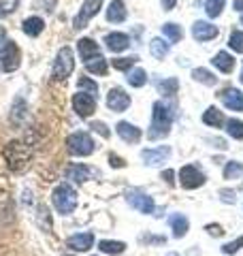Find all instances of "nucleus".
<instances>
[{
  "label": "nucleus",
  "mask_w": 243,
  "mask_h": 256,
  "mask_svg": "<svg viewBox=\"0 0 243 256\" xmlns=\"http://www.w3.org/2000/svg\"><path fill=\"white\" fill-rule=\"evenodd\" d=\"M205 173H202L200 169H196L194 164H186L180 169V184L186 188V190H196L200 186H205Z\"/></svg>",
  "instance_id": "obj_9"
},
{
  "label": "nucleus",
  "mask_w": 243,
  "mask_h": 256,
  "mask_svg": "<svg viewBox=\"0 0 243 256\" xmlns=\"http://www.w3.org/2000/svg\"><path fill=\"white\" fill-rule=\"evenodd\" d=\"M116 130L120 134V139L126 141V143H130V146H132V143H139L141 141V128H136L130 122H118Z\"/></svg>",
  "instance_id": "obj_18"
},
{
  "label": "nucleus",
  "mask_w": 243,
  "mask_h": 256,
  "mask_svg": "<svg viewBox=\"0 0 243 256\" xmlns=\"http://www.w3.org/2000/svg\"><path fill=\"white\" fill-rule=\"evenodd\" d=\"M241 248H243V237H239V239H234V242L222 246V252L224 254H234V252H239Z\"/></svg>",
  "instance_id": "obj_41"
},
{
  "label": "nucleus",
  "mask_w": 243,
  "mask_h": 256,
  "mask_svg": "<svg viewBox=\"0 0 243 256\" xmlns=\"http://www.w3.org/2000/svg\"><path fill=\"white\" fill-rule=\"evenodd\" d=\"M139 62V58H136V56H128V58H116V60H111V66L113 68H118V70H130L134 64Z\"/></svg>",
  "instance_id": "obj_35"
},
{
  "label": "nucleus",
  "mask_w": 243,
  "mask_h": 256,
  "mask_svg": "<svg viewBox=\"0 0 243 256\" xmlns=\"http://www.w3.org/2000/svg\"><path fill=\"white\" fill-rule=\"evenodd\" d=\"M43 28H45V22H43V18H36V15H32V18H26L22 22V30H24V34L26 36H38L40 32H43Z\"/></svg>",
  "instance_id": "obj_21"
},
{
  "label": "nucleus",
  "mask_w": 243,
  "mask_h": 256,
  "mask_svg": "<svg viewBox=\"0 0 243 256\" xmlns=\"http://www.w3.org/2000/svg\"><path fill=\"white\" fill-rule=\"evenodd\" d=\"M22 64V54H20V47L15 45V41L6 38L4 47L0 50V66H2L4 73H13L18 70Z\"/></svg>",
  "instance_id": "obj_6"
},
{
  "label": "nucleus",
  "mask_w": 243,
  "mask_h": 256,
  "mask_svg": "<svg viewBox=\"0 0 243 256\" xmlns=\"http://www.w3.org/2000/svg\"><path fill=\"white\" fill-rule=\"evenodd\" d=\"M98 248H100V252H104V254L118 256V254H122L126 250V244L124 242H111V239H102V242L98 244Z\"/></svg>",
  "instance_id": "obj_30"
},
{
  "label": "nucleus",
  "mask_w": 243,
  "mask_h": 256,
  "mask_svg": "<svg viewBox=\"0 0 243 256\" xmlns=\"http://www.w3.org/2000/svg\"><path fill=\"white\" fill-rule=\"evenodd\" d=\"M162 180H164L168 186H175V171L173 169H166V171H162Z\"/></svg>",
  "instance_id": "obj_46"
},
{
  "label": "nucleus",
  "mask_w": 243,
  "mask_h": 256,
  "mask_svg": "<svg viewBox=\"0 0 243 256\" xmlns=\"http://www.w3.org/2000/svg\"><path fill=\"white\" fill-rule=\"evenodd\" d=\"M150 52L154 58H158V60H164L166 56H168V43H164L162 38H152L150 41Z\"/></svg>",
  "instance_id": "obj_31"
},
{
  "label": "nucleus",
  "mask_w": 243,
  "mask_h": 256,
  "mask_svg": "<svg viewBox=\"0 0 243 256\" xmlns=\"http://www.w3.org/2000/svg\"><path fill=\"white\" fill-rule=\"evenodd\" d=\"M228 45H230V50H232V52L243 54V32H241V30L232 32L230 38H228Z\"/></svg>",
  "instance_id": "obj_38"
},
{
  "label": "nucleus",
  "mask_w": 243,
  "mask_h": 256,
  "mask_svg": "<svg viewBox=\"0 0 243 256\" xmlns=\"http://www.w3.org/2000/svg\"><path fill=\"white\" fill-rule=\"evenodd\" d=\"M77 88L79 90H86V94H92L94 98H96V94H98V84H96L94 79H90V77H79Z\"/></svg>",
  "instance_id": "obj_37"
},
{
  "label": "nucleus",
  "mask_w": 243,
  "mask_h": 256,
  "mask_svg": "<svg viewBox=\"0 0 243 256\" xmlns=\"http://www.w3.org/2000/svg\"><path fill=\"white\" fill-rule=\"evenodd\" d=\"M90 128H92L94 132H98L102 139H109V137H111V130L107 128V124L100 122V120H96V122H92V124H90Z\"/></svg>",
  "instance_id": "obj_40"
},
{
  "label": "nucleus",
  "mask_w": 243,
  "mask_h": 256,
  "mask_svg": "<svg viewBox=\"0 0 243 256\" xmlns=\"http://www.w3.org/2000/svg\"><path fill=\"white\" fill-rule=\"evenodd\" d=\"M243 175V162H237V160H230L224 166V180H237Z\"/></svg>",
  "instance_id": "obj_33"
},
{
  "label": "nucleus",
  "mask_w": 243,
  "mask_h": 256,
  "mask_svg": "<svg viewBox=\"0 0 243 256\" xmlns=\"http://www.w3.org/2000/svg\"><path fill=\"white\" fill-rule=\"evenodd\" d=\"M241 84H243V70H241Z\"/></svg>",
  "instance_id": "obj_50"
},
{
  "label": "nucleus",
  "mask_w": 243,
  "mask_h": 256,
  "mask_svg": "<svg viewBox=\"0 0 243 256\" xmlns=\"http://www.w3.org/2000/svg\"><path fill=\"white\" fill-rule=\"evenodd\" d=\"M177 90H180V82H177L175 77H168V79H162V82H158V92L162 96H175Z\"/></svg>",
  "instance_id": "obj_32"
},
{
  "label": "nucleus",
  "mask_w": 243,
  "mask_h": 256,
  "mask_svg": "<svg viewBox=\"0 0 243 256\" xmlns=\"http://www.w3.org/2000/svg\"><path fill=\"white\" fill-rule=\"evenodd\" d=\"M168 156H171V148L168 146H160L156 150H143L141 152V158L148 166H156L162 162V160H166Z\"/></svg>",
  "instance_id": "obj_15"
},
{
  "label": "nucleus",
  "mask_w": 243,
  "mask_h": 256,
  "mask_svg": "<svg viewBox=\"0 0 243 256\" xmlns=\"http://www.w3.org/2000/svg\"><path fill=\"white\" fill-rule=\"evenodd\" d=\"M109 164L113 166V169H124V166H126V160L120 158L118 154H113V152H111V154H109Z\"/></svg>",
  "instance_id": "obj_44"
},
{
  "label": "nucleus",
  "mask_w": 243,
  "mask_h": 256,
  "mask_svg": "<svg viewBox=\"0 0 243 256\" xmlns=\"http://www.w3.org/2000/svg\"><path fill=\"white\" fill-rule=\"evenodd\" d=\"M220 100L224 102L226 109L230 111H243V92L237 90V88H224L220 90Z\"/></svg>",
  "instance_id": "obj_13"
},
{
  "label": "nucleus",
  "mask_w": 243,
  "mask_h": 256,
  "mask_svg": "<svg viewBox=\"0 0 243 256\" xmlns=\"http://www.w3.org/2000/svg\"><path fill=\"white\" fill-rule=\"evenodd\" d=\"M162 34H164L171 43H180L182 38H184V30H182L180 24L168 22V24H164V26H162Z\"/></svg>",
  "instance_id": "obj_26"
},
{
  "label": "nucleus",
  "mask_w": 243,
  "mask_h": 256,
  "mask_svg": "<svg viewBox=\"0 0 243 256\" xmlns=\"http://www.w3.org/2000/svg\"><path fill=\"white\" fill-rule=\"evenodd\" d=\"M205 230H207L209 235H214V237H222L224 235V228L220 226V224H207Z\"/></svg>",
  "instance_id": "obj_45"
},
{
  "label": "nucleus",
  "mask_w": 243,
  "mask_h": 256,
  "mask_svg": "<svg viewBox=\"0 0 243 256\" xmlns=\"http://www.w3.org/2000/svg\"><path fill=\"white\" fill-rule=\"evenodd\" d=\"M24 120H26V102L18 96V98L13 100V107H11V122L15 126H22Z\"/></svg>",
  "instance_id": "obj_25"
},
{
  "label": "nucleus",
  "mask_w": 243,
  "mask_h": 256,
  "mask_svg": "<svg viewBox=\"0 0 243 256\" xmlns=\"http://www.w3.org/2000/svg\"><path fill=\"white\" fill-rule=\"evenodd\" d=\"M18 4H20V0H0V18L13 13L15 9H18Z\"/></svg>",
  "instance_id": "obj_39"
},
{
  "label": "nucleus",
  "mask_w": 243,
  "mask_h": 256,
  "mask_svg": "<svg viewBox=\"0 0 243 256\" xmlns=\"http://www.w3.org/2000/svg\"><path fill=\"white\" fill-rule=\"evenodd\" d=\"M107 107L111 111H116V114H122V111H126L130 107V96L122 90V88H111L107 92Z\"/></svg>",
  "instance_id": "obj_11"
},
{
  "label": "nucleus",
  "mask_w": 243,
  "mask_h": 256,
  "mask_svg": "<svg viewBox=\"0 0 243 256\" xmlns=\"http://www.w3.org/2000/svg\"><path fill=\"white\" fill-rule=\"evenodd\" d=\"M126 201H128V205H130L132 210H136L139 214H154V210H156L154 198L145 190H141V188L126 190Z\"/></svg>",
  "instance_id": "obj_7"
},
{
  "label": "nucleus",
  "mask_w": 243,
  "mask_h": 256,
  "mask_svg": "<svg viewBox=\"0 0 243 256\" xmlns=\"http://www.w3.org/2000/svg\"><path fill=\"white\" fill-rule=\"evenodd\" d=\"M224 4H226V0H205V11H207L209 18L216 20V18L222 15Z\"/></svg>",
  "instance_id": "obj_34"
},
{
  "label": "nucleus",
  "mask_w": 243,
  "mask_h": 256,
  "mask_svg": "<svg viewBox=\"0 0 243 256\" xmlns=\"http://www.w3.org/2000/svg\"><path fill=\"white\" fill-rule=\"evenodd\" d=\"M241 24H243V18H241Z\"/></svg>",
  "instance_id": "obj_51"
},
{
  "label": "nucleus",
  "mask_w": 243,
  "mask_h": 256,
  "mask_svg": "<svg viewBox=\"0 0 243 256\" xmlns=\"http://www.w3.org/2000/svg\"><path fill=\"white\" fill-rule=\"evenodd\" d=\"M171 126H173V111L162 100H156L154 102V111H152V124H150V130H148V139L160 141V139L168 137Z\"/></svg>",
  "instance_id": "obj_1"
},
{
  "label": "nucleus",
  "mask_w": 243,
  "mask_h": 256,
  "mask_svg": "<svg viewBox=\"0 0 243 256\" xmlns=\"http://www.w3.org/2000/svg\"><path fill=\"white\" fill-rule=\"evenodd\" d=\"M192 79L194 82H198V84H202V86H216L218 84V77L207 68H194L192 70Z\"/></svg>",
  "instance_id": "obj_28"
},
{
  "label": "nucleus",
  "mask_w": 243,
  "mask_h": 256,
  "mask_svg": "<svg viewBox=\"0 0 243 256\" xmlns=\"http://www.w3.org/2000/svg\"><path fill=\"white\" fill-rule=\"evenodd\" d=\"M100 4H102V0H84L81 9L77 11L75 20H72V28H75V30H84L88 24H90V20L98 15Z\"/></svg>",
  "instance_id": "obj_8"
},
{
  "label": "nucleus",
  "mask_w": 243,
  "mask_h": 256,
  "mask_svg": "<svg viewBox=\"0 0 243 256\" xmlns=\"http://www.w3.org/2000/svg\"><path fill=\"white\" fill-rule=\"evenodd\" d=\"M94 175H98L94 169H90L88 164H81V162H75V164H70L68 169H66V180L70 182H77V184H84L88 180H92Z\"/></svg>",
  "instance_id": "obj_14"
},
{
  "label": "nucleus",
  "mask_w": 243,
  "mask_h": 256,
  "mask_svg": "<svg viewBox=\"0 0 243 256\" xmlns=\"http://www.w3.org/2000/svg\"><path fill=\"white\" fill-rule=\"evenodd\" d=\"M168 224H171V230H173V237L175 239H182V237H186V233H188V218H186L184 214L171 216Z\"/></svg>",
  "instance_id": "obj_24"
},
{
  "label": "nucleus",
  "mask_w": 243,
  "mask_h": 256,
  "mask_svg": "<svg viewBox=\"0 0 243 256\" xmlns=\"http://www.w3.org/2000/svg\"><path fill=\"white\" fill-rule=\"evenodd\" d=\"M104 45H107L109 52H124L128 50V45H130V36L124 34V32H109L107 36H104Z\"/></svg>",
  "instance_id": "obj_17"
},
{
  "label": "nucleus",
  "mask_w": 243,
  "mask_h": 256,
  "mask_svg": "<svg viewBox=\"0 0 243 256\" xmlns=\"http://www.w3.org/2000/svg\"><path fill=\"white\" fill-rule=\"evenodd\" d=\"M220 198H222V201L224 203H234V201H237V192H234V190H226V188H222L220 190Z\"/></svg>",
  "instance_id": "obj_43"
},
{
  "label": "nucleus",
  "mask_w": 243,
  "mask_h": 256,
  "mask_svg": "<svg viewBox=\"0 0 243 256\" xmlns=\"http://www.w3.org/2000/svg\"><path fill=\"white\" fill-rule=\"evenodd\" d=\"M2 156H4V162L11 171H24L26 166L30 164L32 160V150L22 141H9L2 150Z\"/></svg>",
  "instance_id": "obj_2"
},
{
  "label": "nucleus",
  "mask_w": 243,
  "mask_h": 256,
  "mask_svg": "<svg viewBox=\"0 0 243 256\" xmlns=\"http://www.w3.org/2000/svg\"><path fill=\"white\" fill-rule=\"evenodd\" d=\"M66 246L72 252H88L94 246V235L92 233H77L66 239Z\"/></svg>",
  "instance_id": "obj_16"
},
{
  "label": "nucleus",
  "mask_w": 243,
  "mask_h": 256,
  "mask_svg": "<svg viewBox=\"0 0 243 256\" xmlns=\"http://www.w3.org/2000/svg\"><path fill=\"white\" fill-rule=\"evenodd\" d=\"M202 122H205L207 126H214V128H220L224 124V116H222V111L220 109H216V107H209L205 114H202Z\"/></svg>",
  "instance_id": "obj_27"
},
{
  "label": "nucleus",
  "mask_w": 243,
  "mask_h": 256,
  "mask_svg": "<svg viewBox=\"0 0 243 256\" xmlns=\"http://www.w3.org/2000/svg\"><path fill=\"white\" fill-rule=\"evenodd\" d=\"M126 79L132 88H143L148 84V73H145V68H130L126 73Z\"/></svg>",
  "instance_id": "obj_29"
},
{
  "label": "nucleus",
  "mask_w": 243,
  "mask_h": 256,
  "mask_svg": "<svg viewBox=\"0 0 243 256\" xmlns=\"http://www.w3.org/2000/svg\"><path fill=\"white\" fill-rule=\"evenodd\" d=\"M52 203L56 207V212L66 216V214H72L77 207V192L72 186L68 184H60V186H56L54 192H52Z\"/></svg>",
  "instance_id": "obj_3"
},
{
  "label": "nucleus",
  "mask_w": 243,
  "mask_h": 256,
  "mask_svg": "<svg viewBox=\"0 0 243 256\" xmlns=\"http://www.w3.org/2000/svg\"><path fill=\"white\" fill-rule=\"evenodd\" d=\"M220 34V30H218L214 24H209V22H194V26H192V36H194V41H198V43H205V41H214V38Z\"/></svg>",
  "instance_id": "obj_12"
},
{
  "label": "nucleus",
  "mask_w": 243,
  "mask_h": 256,
  "mask_svg": "<svg viewBox=\"0 0 243 256\" xmlns=\"http://www.w3.org/2000/svg\"><path fill=\"white\" fill-rule=\"evenodd\" d=\"M75 68V56H72L70 47H62L54 60V68H52V79L54 82H64Z\"/></svg>",
  "instance_id": "obj_5"
},
{
  "label": "nucleus",
  "mask_w": 243,
  "mask_h": 256,
  "mask_svg": "<svg viewBox=\"0 0 243 256\" xmlns=\"http://www.w3.org/2000/svg\"><path fill=\"white\" fill-rule=\"evenodd\" d=\"M66 150L70 156H77V158H84V156H90L92 152L96 150V143L88 132L79 130V132H72L68 134L66 139Z\"/></svg>",
  "instance_id": "obj_4"
},
{
  "label": "nucleus",
  "mask_w": 243,
  "mask_h": 256,
  "mask_svg": "<svg viewBox=\"0 0 243 256\" xmlns=\"http://www.w3.org/2000/svg\"><path fill=\"white\" fill-rule=\"evenodd\" d=\"M232 9L243 13V0H232Z\"/></svg>",
  "instance_id": "obj_48"
},
{
  "label": "nucleus",
  "mask_w": 243,
  "mask_h": 256,
  "mask_svg": "<svg viewBox=\"0 0 243 256\" xmlns=\"http://www.w3.org/2000/svg\"><path fill=\"white\" fill-rule=\"evenodd\" d=\"M77 52H79V58L84 60V64L90 58H94L96 54H100L96 41H94V38H88V36H84V38H79V41H77Z\"/></svg>",
  "instance_id": "obj_19"
},
{
  "label": "nucleus",
  "mask_w": 243,
  "mask_h": 256,
  "mask_svg": "<svg viewBox=\"0 0 243 256\" xmlns=\"http://www.w3.org/2000/svg\"><path fill=\"white\" fill-rule=\"evenodd\" d=\"M226 132L230 134L232 139H237V141H241L243 139V122L241 120H228V122H226Z\"/></svg>",
  "instance_id": "obj_36"
},
{
  "label": "nucleus",
  "mask_w": 243,
  "mask_h": 256,
  "mask_svg": "<svg viewBox=\"0 0 243 256\" xmlns=\"http://www.w3.org/2000/svg\"><path fill=\"white\" fill-rule=\"evenodd\" d=\"M160 2H162V9L164 11H171V9H175L177 0H160Z\"/></svg>",
  "instance_id": "obj_47"
},
{
  "label": "nucleus",
  "mask_w": 243,
  "mask_h": 256,
  "mask_svg": "<svg viewBox=\"0 0 243 256\" xmlns=\"http://www.w3.org/2000/svg\"><path fill=\"white\" fill-rule=\"evenodd\" d=\"M86 68H88V73H94V75L104 77V75H107V70H109V64H107V60H104L102 54H96L94 58H90V60L86 62Z\"/></svg>",
  "instance_id": "obj_22"
},
{
  "label": "nucleus",
  "mask_w": 243,
  "mask_h": 256,
  "mask_svg": "<svg viewBox=\"0 0 243 256\" xmlns=\"http://www.w3.org/2000/svg\"><path fill=\"white\" fill-rule=\"evenodd\" d=\"M212 62H214V66H216V68H220L222 73H226V75L234 70V58H232L228 52H218V54L214 56V60H212Z\"/></svg>",
  "instance_id": "obj_23"
},
{
  "label": "nucleus",
  "mask_w": 243,
  "mask_h": 256,
  "mask_svg": "<svg viewBox=\"0 0 243 256\" xmlns=\"http://www.w3.org/2000/svg\"><path fill=\"white\" fill-rule=\"evenodd\" d=\"M72 109L79 118H90L94 111H96V98L92 94H86V92H77L72 96Z\"/></svg>",
  "instance_id": "obj_10"
},
{
  "label": "nucleus",
  "mask_w": 243,
  "mask_h": 256,
  "mask_svg": "<svg viewBox=\"0 0 243 256\" xmlns=\"http://www.w3.org/2000/svg\"><path fill=\"white\" fill-rule=\"evenodd\" d=\"M126 15H128L126 4L122 2V0H111L109 9H107V22H111V24H122V22L126 20Z\"/></svg>",
  "instance_id": "obj_20"
},
{
  "label": "nucleus",
  "mask_w": 243,
  "mask_h": 256,
  "mask_svg": "<svg viewBox=\"0 0 243 256\" xmlns=\"http://www.w3.org/2000/svg\"><path fill=\"white\" fill-rule=\"evenodd\" d=\"M56 2L58 0H34V6L36 9H45V13H54Z\"/></svg>",
  "instance_id": "obj_42"
},
{
  "label": "nucleus",
  "mask_w": 243,
  "mask_h": 256,
  "mask_svg": "<svg viewBox=\"0 0 243 256\" xmlns=\"http://www.w3.org/2000/svg\"><path fill=\"white\" fill-rule=\"evenodd\" d=\"M166 256H180V254H177V252H168Z\"/></svg>",
  "instance_id": "obj_49"
}]
</instances>
